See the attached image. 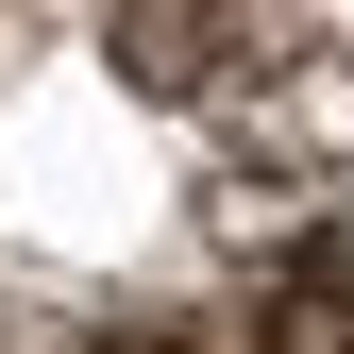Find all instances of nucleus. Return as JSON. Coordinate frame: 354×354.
Segmentation results:
<instances>
[{
  "label": "nucleus",
  "mask_w": 354,
  "mask_h": 354,
  "mask_svg": "<svg viewBox=\"0 0 354 354\" xmlns=\"http://www.w3.org/2000/svg\"><path fill=\"white\" fill-rule=\"evenodd\" d=\"M0 354H354V0H0Z\"/></svg>",
  "instance_id": "f257e3e1"
}]
</instances>
